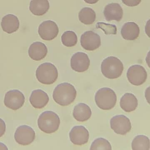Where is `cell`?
<instances>
[{
	"instance_id": "6da1fadb",
	"label": "cell",
	"mask_w": 150,
	"mask_h": 150,
	"mask_svg": "<svg viewBox=\"0 0 150 150\" xmlns=\"http://www.w3.org/2000/svg\"><path fill=\"white\" fill-rule=\"evenodd\" d=\"M77 96L74 87L68 83L58 85L54 89L53 98L55 102L62 106H66L72 103Z\"/></svg>"
},
{
	"instance_id": "7a4b0ae2",
	"label": "cell",
	"mask_w": 150,
	"mask_h": 150,
	"mask_svg": "<svg viewBox=\"0 0 150 150\" xmlns=\"http://www.w3.org/2000/svg\"><path fill=\"white\" fill-rule=\"evenodd\" d=\"M101 69L103 74L106 78L113 79L121 76L123 71V64L116 57H108L102 63Z\"/></svg>"
},
{
	"instance_id": "3957f363",
	"label": "cell",
	"mask_w": 150,
	"mask_h": 150,
	"mask_svg": "<svg viewBox=\"0 0 150 150\" xmlns=\"http://www.w3.org/2000/svg\"><path fill=\"white\" fill-rule=\"evenodd\" d=\"M60 121L59 117L55 112L46 111L42 113L38 120L39 129L46 133H52L59 128Z\"/></svg>"
},
{
	"instance_id": "277c9868",
	"label": "cell",
	"mask_w": 150,
	"mask_h": 150,
	"mask_svg": "<svg viewBox=\"0 0 150 150\" xmlns=\"http://www.w3.org/2000/svg\"><path fill=\"white\" fill-rule=\"evenodd\" d=\"M95 100L96 105L103 110H109L114 108L117 102L115 92L109 88H103L96 94Z\"/></svg>"
},
{
	"instance_id": "5b68a950",
	"label": "cell",
	"mask_w": 150,
	"mask_h": 150,
	"mask_svg": "<svg viewBox=\"0 0 150 150\" xmlns=\"http://www.w3.org/2000/svg\"><path fill=\"white\" fill-rule=\"evenodd\" d=\"M37 79L45 85H51L57 81L58 72L57 67L51 63H45L40 65L36 72Z\"/></svg>"
},
{
	"instance_id": "8992f818",
	"label": "cell",
	"mask_w": 150,
	"mask_h": 150,
	"mask_svg": "<svg viewBox=\"0 0 150 150\" xmlns=\"http://www.w3.org/2000/svg\"><path fill=\"white\" fill-rule=\"evenodd\" d=\"M127 77L129 82L136 86H139L144 84L146 79L147 74L143 67L139 65L132 66L128 69Z\"/></svg>"
},
{
	"instance_id": "52a82bcc",
	"label": "cell",
	"mask_w": 150,
	"mask_h": 150,
	"mask_svg": "<svg viewBox=\"0 0 150 150\" xmlns=\"http://www.w3.org/2000/svg\"><path fill=\"white\" fill-rule=\"evenodd\" d=\"M14 137L16 142L19 144L28 145L35 140V133L31 127L28 125H21L16 129Z\"/></svg>"
},
{
	"instance_id": "ba28073f",
	"label": "cell",
	"mask_w": 150,
	"mask_h": 150,
	"mask_svg": "<svg viewBox=\"0 0 150 150\" xmlns=\"http://www.w3.org/2000/svg\"><path fill=\"white\" fill-rule=\"evenodd\" d=\"M110 127L117 134L124 135L131 129L132 125L129 118L124 115H118L110 119Z\"/></svg>"
},
{
	"instance_id": "9c48e42d",
	"label": "cell",
	"mask_w": 150,
	"mask_h": 150,
	"mask_svg": "<svg viewBox=\"0 0 150 150\" xmlns=\"http://www.w3.org/2000/svg\"><path fill=\"white\" fill-rule=\"evenodd\" d=\"M25 102V97L22 92L18 90H10L6 93L4 103L6 107L14 110L21 108Z\"/></svg>"
},
{
	"instance_id": "30bf717a",
	"label": "cell",
	"mask_w": 150,
	"mask_h": 150,
	"mask_svg": "<svg viewBox=\"0 0 150 150\" xmlns=\"http://www.w3.org/2000/svg\"><path fill=\"white\" fill-rule=\"evenodd\" d=\"M40 37L45 41H51L57 36L59 32L58 27L55 22L52 21L43 22L38 28Z\"/></svg>"
},
{
	"instance_id": "8fae6325",
	"label": "cell",
	"mask_w": 150,
	"mask_h": 150,
	"mask_svg": "<svg viewBox=\"0 0 150 150\" xmlns=\"http://www.w3.org/2000/svg\"><path fill=\"white\" fill-rule=\"evenodd\" d=\"M81 45L87 51L95 50L100 46L101 39L99 35L92 30L86 31L81 35Z\"/></svg>"
},
{
	"instance_id": "7c38bea8",
	"label": "cell",
	"mask_w": 150,
	"mask_h": 150,
	"mask_svg": "<svg viewBox=\"0 0 150 150\" xmlns=\"http://www.w3.org/2000/svg\"><path fill=\"white\" fill-rule=\"evenodd\" d=\"M90 61L88 56L82 52H76L71 59V66L74 71L78 72L86 71L89 68Z\"/></svg>"
},
{
	"instance_id": "4fadbf2b",
	"label": "cell",
	"mask_w": 150,
	"mask_h": 150,
	"mask_svg": "<svg viewBox=\"0 0 150 150\" xmlns=\"http://www.w3.org/2000/svg\"><path fill=\"white\" fill-rule=\"evenodd\" d=\"M70 140L76 145H82L88 143L89 134L88 130L83 126H76L70 132Z\"/></svg>"
},
{
	"instance_id": "5bb4252c",
	"label": "cell",
	"mask_w": 150,
	"mask_h": 150,
	"mask_svg": "<svg viewBox=\"0 0 150 150\" xmlns=\"http://www.w3.org/2000/svg\"><path fill=\"white\" fill-rule=\"evenodd\" d=\"M103 14L108 21H115L119 22L122 18L123 11L122 7L118 3H110L105 7Z\"/></svg>"
},
{
	"instance_id": "9a60e30c",
	"label": "cell",
	"mask_w": 150,
	"mask_h": 150,
	"mask_svg": "<svg viewBox=\"0 0 150 150\" xmlns=\"http://www.w3.org/2000/svg\"><path fill=\"white\" fill-rule=\"evenodd\" d=\"M48 53L46 45L41 42H37L33 43L30 46L29 56L30 58L35 61H40L45 57Z\"/></svg>"
},
{
	"instance_id": "2e32d148",
	"label": "cell",
	"mask_w": 150,
	"mask_h": 150,
	"mask_svg": "<svg viewBox=\"0 0 150 150\" xmlns=\"http://www.w3.org/2000/svg\"><path fill=\"white\" fill-rule=\"evenodd\" d=\"M30 101L34 108L42 109L44 108L49 101V97L47 94L41 89H37L32 92Z\"/></svg>"
},
{
	"instance_id": "e0dca14e",
	"label": "cell",
	"mask_w": 150,
	"mask_h": 150,
	"mask_svg": "<svg viewBox=\"0 0 150 150\" xmlns=\"http://www.w3.org/2000/svg\"><path fill=\"white\" fill-rule=\"evenodd\" d=\"M140 30L138 25L134 22H129L124 24L121 33L124 39L129 41L136 40L139 36Z\"/></svg>"
},
{
	"instance_id": "ac0fdd59",
	"label": "cell",
	"mask_w": 150,
	"mask_h": 150,
	"mask_svg": "<svg viewBox=\"0 0 150 150\" xmlns=\"http://www.w3.org/2000/svg\"><path fill=\"white\" fill-rule=\"evenodd\" d=\"M1 26L3 31L8 34H12L19 29L20 22L16 16L7 15L2 18Z\"/></svg>"
},
{
	"instance_id": "d6986e66",
	"label": "cell",
	"mask_w": 150,
	"mask_h": 150,
	"mask_svg": "<svg viewBox=\"0 0 150 150\" xmlns=\"http://www.w3.org/2000/svg\"><path fill=\"white\" fill-rule=\"evenodd\" d=\"M92 111L89 106L84 103L77 104L74 108L73 115L77 121L83 122L91 117Z\"/></svg>"
},
{
	"instance_id": "ffe728a7",
	"label": "cell",
	"mask_w": 150,
	"mask_h": 150,
	"mask_svg": "<svg viewBox=\"0 0 150 150\" xmlns=\"http://www.w3.org/2000/svg\"><path fill=\"white\" fill-rule=\"evenodd\" d=\"M50 8L48 0H32L30 4V12L35 16H41L46 13Z\"/></svg>"
},
{
	"instance_id": "44dd1931",
	"label": "cell",
	"mask_w": 150,
	"mask_h": 150,
	"mask_svg": "<svg viewBox=\"0 0 150 150\" xmlns=\"http://www.w3.org/2000/svg\"><path fill=\"white\" fill-rule=\"evenodd\" d=\"M120 106L122 109L127 112L134 111L138 106V100L132 93H126L121 98Z\"/></svg>"
},
{
	"instance_id": "7402d4cb",
	"label": "cell",
	"mask_w": 150,
	"mask_h": 150,
	"mask_svg": "<svg viewBox=\"0 0 150 150\" xmlns=\"http://www.w3.org/2000/svg\"><path fill=\"white\" fill-rule=\"evenodd\" d=\"M80 21L86 25L93 24L96 19V14L92 8H83L79 14Z\"/></svg>"
},
{
	"instance_id": "603a6c76",
	"label": "cell",
	"mask_w": 150,
	"mask_h": 150,
	"mask_svg": "<svg viewBox=\"0 0 150 150\" xmlns=\"http://www.w3.org/2000/svg\"><path fill=\"white\" fill-rule=\"evenodd\" d=\"M150 146V139L144 135H138L134 138L132 143L133 150H149Z\"/></svg>"
},
{
	"instance_id": "cb8c5ba5",
	"label": "cell",
	"mask_w": 150,
	"mask_h": 150,
	"mask_svg": "<svg viewBox=\"0 0 150 150\" xmlns=\"http://www.w3.org/2000/svg\"><path fill=\"white\" fill-rule=\"evenodd\" d=\"M62 43L68 47H73L77 44L78 37L75 32L72 31H67L61 37Z\"/></svg>"
},
{
	"instance_id": "d4e9b609",
	"label": "cell",
	"mask_w": 150,
	"mask_h": 150,
	"mask_svg": "<svg viewBox=\"0 0 150 150\" xmlns=\"http://www.w3.org/2000/svg\"><path fill=\"white\" fill-rule=\"evenodd\" d=\"M90 149L91 150H111L112 147L110 143L108 140L103 138H99L93 142Z\"/></svg>"
},
{
	"instance_id": "484cf974",
	"label": "cell",
	"mask_w": 150,
	"mask_h": 150,
	"mask_svg": "<svg viewBox=\"0 0 150 150\" xmlns=\"http://www.w3.org/2000/svg\"><path fill=\"white\" fill-rule=\"evenodd\" d=\"M96 28L101 29L103 30L106 35H116V26L113 24H108L103 22H99L96 24Z\"/></svg>"
},
{
	"instance_id": "4316f807",
	"label": "cell",
	"mask_w": 150,
	"mask_h": 150,
	"mask_svg": "<svg viewBox=\"0 0 150 150\" xmlns=\"http://www.w3.org/2000/svg\"><path fill=\"white\" fill-rule=\"evenodd\" d=\"M123 3L129 7H135L139 5L142 0H122Z\"/></svg>"
},
{
	"instance_id": "83f0119b",
	"label": "cell",
	"mask_w": 150,
	"mask_h": 150,
	"mask_svg": "<svg viewBox=\"0 0 150 150\" xmlns=\"http://www.w3.org/2000/svg\"><path fill=\"white\" fill-rule=\"evenodd\" d=\"M6 130V123L2 119L0 118V137H1L4 135Z\"/></svg>"
},
{
	"instance_id": "f1b7e54d",
	"label": "cell",
	"mask_w": 150,
	"mask_h": 150,
	"mask_svg": "<svg viewBox=\"0 0 150 150\" xmlns=\"http://www.w3.org/2000/svg\"><path fill=\"white\" fill-rule=\"evenodd\" d=\"M85 2L88 4H94L97 3L99 0H84Z\"/></svg>"
},
{
	"instance_id": "f546056e",
	"label": "cell",
	"mask_w": 150,
	"mask_h": 150,
	"mask_svg": "<svg viewBox=\"0 0 150 150\" xmlns=\"http://www.w3.org/2000/svg\"><path fill=\"white\" fill-rule=\"evenodd\" d=\"M149 21H148V22H147V23H146V26L145 27V31L146 33V34H147V35L148 36V37H150L149 36Z\"/></svg>"
},
{
	"instance_id": "4dcf8cb0",
	"label": "cell",
	"mask_w": 150,
	"mask_h": 150,
	"mask_svg": "<svg viewBox=\"0 0 150 150\" xmlns=\"http://www.w3.org/2000/svg\"><path fill=\"white\" fill-rule=\"evenodd\" d=\"M0 150H8V148L7 147L6 145L3 144V143H0Z\"/></svg>"
}]
</instances>
